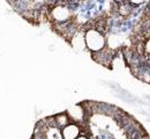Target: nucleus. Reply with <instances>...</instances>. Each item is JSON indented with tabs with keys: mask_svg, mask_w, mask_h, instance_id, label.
Segmentation results:
<instances>
[{
	"mask_svg": "<svg viewBox=\"0 0 150 139\" xmlns=\"http://www.w3.org/2000/svg\"><path fill=\"white\" fill-rule=\"evenodd\" d=\"M84 40L87 49L91 52H98L106 46L105 35L97 28H89L84 31Z\"/></svg>",
	"mask_w": 150,
	"mask_h": 139,
	"instance_id": "1",
	"label": "nucleus"
},
{
	"mask_svg": "<svg viewBox=\"0 0 150 139\" xmlns=\"http://www.w3.org/2000/svg\"><path fill=\"white\" fill-rule=\"evenodd\" d=\"M72 9L68 8L66 5H62V4H59L56 5L54 7H52L51 12H50V16L51 19L58 23H65V22H68V21L72 19Z\"/></svg>",
	"mask_w": 150,
	"mask_h": 139,
	"instance_id": "2",
	"label": "nucleus"
},
{
	"mask_svg": "<svg viewBox=\"0 0 150 139\" xmlns=\"http://www.w3.org/2000/svg\"><path fill=\"white\" fill-rule=\"evenodd\" d=\"M66 114L68 115L71 122H73V123H81L84 119V117H86V110H84V108L81 104H73V105H71L67 109Z\"/></svg>",
	"mask_w": 150,
	"mask_h": 139,
	"instance_id": "3",
	"label": "nucleus"
},
{
	"mask_svg": "<svg viewBox=\"0 0 150 139\" xmlns=\"http://www.w3.org/2000/svg\"><path fill=\"white\" fill-rule=\"evenodd\" d=\"M80 132H81V128L77 123H68L66 126L62 128L61 130V137L62 139H75L77 136H80Z\"/></svg>",
	"mask_w": 150,
	"mask_h": 139,
	"instance_id": "4",
	"label": "nucleus"
},
{
	"mask_svg": "<svg viewBox=\"0 0 150 139\" xmlns=\"http://www.w3.org/2000/svg\"><path fill=\"white\" fill-rule=\"evenodd\" d=\"M69 41H71L72 46L77 51H83L87 48L86 40H84V31L82 30H76L73 34V36L69 38Z\"/></svg>",
	"mask_w": 150,
	"mask_h": 139,
	"instance_id": "5",
	"label": "nucleus"
},
{
	"mask_svg": "<svg viewBox=\"0 0 150 139\" xmlns=\"http://www.w3.org/2000/svg\"><path fill=\"white\" fill-rule=\"evenodd\" d=\"M122 45V40L120 38L119 35L117 34H111L106 37V48H109L110 50L115 51L117 49H119Z\"/></svg>",
	"mask_w": 150,
	"mask_h": 139,
	"instance_id": "6",
	"label": "nucleus"
},
{
	"mask_svg": "<svg viewBox=\"0 0 150 139\" xmlns=\"http://www.w3.org/2000/svg\"><path fill=\"white\" fill-rule=\"evenodd\" d=\"M54 119V123H56L57 128H64L66 126L68 123H71V119L68 117V115L66 113H60V114H57L56 116H53Z\"/></svg>",
	"mask_w": 150,
	"mask_h": 139,
	"instance_id": "7",
	"label": "nucleus"
},
{
	"mask_svg": "<svg viewBox=\"0 0 150 139\" xmlns=\"http://www.w3.org/2000/svg\"><path fill=\"white\" fill-rule=\"evenodd\" d=\"M111 65H112V68L114 71H122L124 67H125V61L124 58L121 56H114L111 61Z\"/></svg>",
	"mask_w": 150,
	"mask_h": 139,
	"instance_id": "8",
	"label": "nucleus"
},
{
	"mask_svg": "<svg viewBox=\"0 0 150 139\" xmlns=\"http://www.w3.org/2000/svg\"><path fill=\"white\" fill-rule=\"evenodd\" d=\"M119 13L122 15V16H126L127 14H129L131 13V7L128 6V5H126V4H121L120 6H119Z\"/></svg>",
	"mask_w": 150,
	"mask_h": 139,
	"instance_id": "9",
	"label": "nucleus"
},
{
	"mask_svg": "<svg viewBox=\"0 0 150 139\" xmlns=\"http://www.w3.org/2000/svg\"><path fill=\"white\" fill-rule=\"evenodd\" d=\"M128 1H129V4H131V5H135V6H137V5H141V4L146 2L147 0H128Z\"/></svg>",
	"mask_w": 150,
	"mask_h": 139,
	"instance_id": "10",
	"label": "nucleus"
},
{
	"mask_svg": "<svg viewBox=\"0 0 150 139\" xmlns=\"http://www.w3.org/2000/svg\"><path fill=\"white\" fill-rule=\"evenodd\" d=\"M144 49H146L147 53H148V55H150V37H149V40L147 41V43H146V46H144Z\"/></svg>",
	"mask_w": 150,
	"mask_h": 139,
	"instance_id": "11",
	"label": "nucleus"
},
{
	"mask_svg": "<svg viewBox=\"0 0 150 139\" xmlns=\"http://www.w3.org/2000/svg\"><path fill=\"white\" fill-rule=\"evenodd\" d=\"M75 139H88L87 137H84V136H77Z\"/></svg>",
	"mask_w": 150,
	"mask_h": 139,
	"instance_id": "12",
	"label": "nucleus"
}]
</instances>
